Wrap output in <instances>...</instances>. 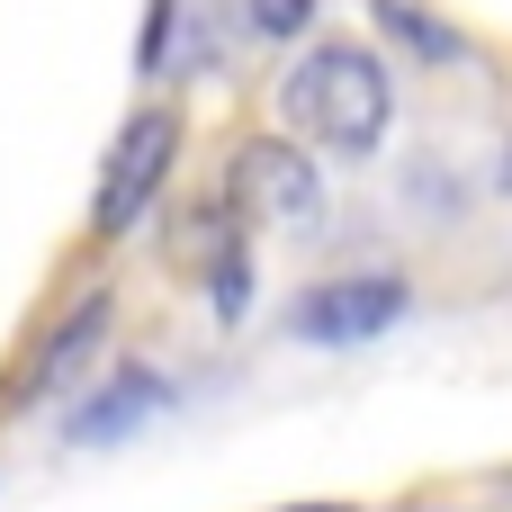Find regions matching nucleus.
Returning a JSON list of instances; mask_svg holds the SVG:
<instances>
[{
    "label": "nucleus",
    "instance_id": "1",
    "mask_svg": "<svg viewBox=\"0 0 512 512\" xmlns=\"http://www.w3.org/2000/svg\"><path fill=\"white\" fill-rule=\"evenodd\" d=\"M279 126L315 153H378L396 126V81H387L378 45H360V36L306 45L279 81Z\"/></svg>",
    "mask_w": 512,
    "mask_h": 512
},
{
    "label": "nucleus",
    "instance_id": "2",
    "mask_svg": "<svg viewBox=\"0 0 512 512\" xmlns=\"http://www.w3.org/2000/svg\"><path fill=\"white\" fill-rule=\"evenodd\" d=\"M171 162H180V117H171V108H135V117L117 126L108 162H99V189H90V234H99V243L135 234V225H144V207L162 198Z\"/></svg>",
    "mask_w": 512,
    "mask_h": 512
},
{
    "label": "nucleus",
    "instance_id": "3",
    "mask_svg": "<svg viewBox=\"0 0 512 512\" xmlns=\"http://www.w3.org/2000/svg\"><path fill=\"white\" fill-rule=\"evenodd\" d=\"M225 198H234L252 225H279V234H306V225L324 216V180H315V162H306L297 135H252V144L234 153Z\"/></svg>",
    "mask_w": 512,
    "mask_h": 512
},
{
    "label": "nucleus",
    "instance_id": "4",
    "mask_svg": "<svg viewBox=\"0 0 512 512\" xmlns=\"http://www.w3.org/2000/svg\"><path fill=\"white\" fill-rule=\"evenodd\" d=\"M396 315H405V279H324V288L297 297V342H315V351H351V342L387 333Z\"/></svg>",
    "mask_w": 512,
    "mask_h": 512
},
{
    "label": "nucleus",
    "instance_id": "5",
    "mask_svg": "<svg viewBox=\"0 0 512 512\" xmlns=\"http://www.w3.org/2000/svg\"><path fill=\"white\" fill-rule=\"evenodd\" d=\"M243 225H252V216H243L234 198H216V207L189 225V243H180L189 279H198V288H207L225 315H243V288H252V270H243Z\"/></svg>",
    "mask_w": 512,
    "mask_h": 512
},
{
    "label": "nucleus",
    "instance_id": "6",
    "mask_svg": "<svg viewBox=\"0 0 512 512\" xmlns=\"http://www.w3.org/2000/svg\"><path fill=\"white\" fill-rule=\"evenodd\" d=\"M153 396H162V378H144V369H135V378H117V387H108V396L90 405V423H81V432L99 441V432H117V423H135V405H153Z\"/></svg>",
    "mask_w": 512,
    "mask_h": 512
},
{
    "label": "nucleus",
    "instance_id": "7",
    "mask_svg": "<svg viewBox=\"0 0 512 512\" xmlns=\"http://www.w3.org/2000/svg\"><path fill=\"white\" fill-rule=\"evenodd\" d=\"M306 18H315V0H252V27H261L270 45H288Z\"/></svg>",
    "mask_w": 512,
    "mask_h": 512
},
{
    "label": "nucleus",
    "instance_id": "8",
    "mask_svg": "<svg viewBox=\"0 0 512 512\" xmlns=\"http://www.w3.org/2000/svg\"><path fill=\"white\" fill-rule=\"evenodd\" d=\"M306 512H342V504H306Z\"/></svg>",
    "mask_w": 512,
    "mask_h": 512
},
{
    "label": "nucleus",
    "instance_id": "9",
    "mask_svg": "<svg viewBox=\"0 0 512 512\" xmlns=\"http://www.w3.org/2000/svg\"><path fill=\"white\" fill-rule=\"evenodd\" d=\"M504 180H512V162H504Z\"/></svg>",
    "mask_w": 512,
    "mask_h": 512
}]
</instances>
